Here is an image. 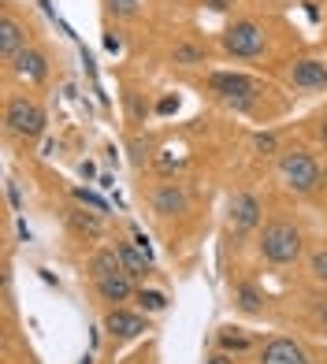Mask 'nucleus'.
<instances>
[{
	"label": "nucleus",
	"instance_id": "nucleus-1",
	"mask_svg": "<svg viewBox=\"0 0 327 364\" xmlns=\"http://www.w3.org/2000/svg\"><path fill=\"white\" fill-rule=\"evenodd\" d=\"M260 253L272 264H294L301 253V230L294 223H268L260 235Z\"/></svg>",
	"mask_w": 327,
	"mask_h": 364
},
{
	"label": "nucleus",
	"instance_id": "nucleus-2",
	"mask_svg": "<svg viewBox=\"0 0 327 364\" xmlns=\"http://www.w3.org/2000/svg\"><path fill=\"white\" fill-rule=\"evenodd\" d=\"M4 123H8L11 134H19V138H38L45 130V112L34 101H26V97H15L4 108Z\"/></svg>",
	"mask_w": 327,
	"mask_h": 364
},
{
	"label": "nucleus",
	"instance_id": "nucleus-3",
	"mask_svg": "<svg viewBox=\"0 0 327 364\" xmlns=\"http://www.w3.org/2000/svg\"><path fill=\"white\" fill-rule=\"evenodd\" d=\"M223 48L231 56H245V60L260 56L264 53V30H260L257 23H250V19H242V23L223 30Z\"/></svg>",
	"mask_w": 327,
	"mask_h": 364
},
{
	"label": "nucleus",
	"instance_id": "nucleus-4",
	"mask_svg": "<svg viewBox=\"0 0 327 364\" xmlns=\"http://www.w3.org/2000/svg\"><path fill=\"white\" fill-rule=\"evenodd\" d=\"M279 168H283V178H286L290 190L309 193V190L320 186V168H316V160L309 156V153H286L279 160Z\"/></svg>",
	"mask_w": 327,
	"mask_h": 364
},
{
	"label": "nucleus",
	"instance_id": "nucleus-5",
	"mask_svg": "<svg viewBox=\"0 0 327 364\" xmlns=\"http://www.w3.org/2000/svg\"><path fill=\"white\" fill-rule=\"evenodd\" d=\"M208 86L216 90L227 105H235V108H250L253 97H257V82L245 78V75H227V71H220V75L208 78Z\"/></svg>",
	"mask_w": 327,
	"mask_h": 364
},
{
	"label": "nucleus",
	"instance_id": "nucleus-6",
	"mask_svg": "<svg viewBox=\"0 0 327 364\" xmlns=\"http://www.w3.org/2000/svg\"><path fill=\"white\" fill-rule=\"evenodd\" d=\"M190 208V197L178 182H164V186L153 193V212L156 216H183Z\"/></svg>",
	"mask_w": 327,
	"mask_h": 364
},
{
	"label": "nucleus",
	"instance_id": "nucleus-7",
	"mask_svg": "<svg viewBox=\"0 0 327 364\" xmlns=\"http://www.w3.org/2000/svg\"><path fill=\"white\" fill-rule=\"evenodd\" d=\"M294 86L298 90H323L327 86V63L323 60H313V56H305V60H294Z\"/></svg>",
	"mask_w": 327,
	"mask_h": 364
},
{
	"label": "nucleus",
	"instance_id": "nucleus-8",
	"mask_svg": "<svg viewBox=\"0 0 327 364\" xmlns=\"http://www.w3.org/2000/svg\"><path fill=\"white\" fill-rule=\"evenodd\" d=\"M257 223H260V201L253 193H235L231 197V227L238 235H245V230H253Z\"/></svg>",
	"mask_w": 327,
	"mask_h": 364
},
{
	"label": "nucleus",
	"instance_id": "nucleus-9",
	"mask_svg": "<svg viewBox=\"0 0 327 364\" xmlns=\"http://www.w3.org/2000/svg\"><path fill=\"white\" fill-rule=\"evenodd\" d=\"M260 360L264 364H309L305 350L294 338H272L264 346V353H260Z\"/></svg>",
	"mask_w": 327,
	"mask_h": 364
},
{
	"label": "nucleus",
	"instance_id": "nucleus-10",
	"mask_svg": "<svg viewBox=\"0 0 327 364\" xmlns=\"http://www.w3.org/2000/svg\"><path fill=\"white\" fill-rule=\"evenodd\" d=\"M104 327H108L112 338H138L141 331H149L138 312H127V309H112L108 320H104Z\"/></svg>",
	"mask_w": 327,
	"mask_h": 364
},
{
	"label": "nucleus",
	"instance_id": "nucleus-11",
	"mask_svg": "<svg viewBox=\"0 0 327 364\" xmlns=\"http://www.w3.org/2000/svg\"><path fill=\"white\" fill-rule=\"evenodd\" d=\"M11 68L23 82H45L48 78V60L38 53V48H23V53L11 60Z\"/></svg>",
	"mask_w": 327,
	"mask_h": 364
},
{
	"label": "nucleus",
	"instance_id": "nucleus-12",
	"mask_svg": "<svg viewBox=\"0 0 327 364\" xmlns=\"http://www.w3.org/2000/svg\"><path fill=\"white\" fill-rule=\"evenodd\" d=\"M97 283V294L104 297V301H127L130 294H134V287H130V275L127 272H112V275H101V279H93Z\"/></svg>",
	"mask_w": 327,
	"mask_h": 364
},
{
	"label": "nucleus",
	"instance_id": "nucleus-13",
	"mask_svg": "<svg viewBox=\"0 0 327 364\" xmlns=\"http://www.w3.org/2000/svg\"><path fill=\"white\" fill-rule=\"evenodd\" d=\"M26 48V34H23V26L15 23V19H0V56H4L8 63L15 60Z\"/></svg>",
	"mask_w": 327,
	"mask_h": 364
},
{
	"label": "nucleus",
	"instance_id": "nucleus-14",
	"mask_svg": "<svg viewBox=\"0 0 327 364\" xmlns=\"http://www.w3.org/2000/svg\"><path fill=\"white\" fill-rule=\"evenodd\" d=\"M68 223L75 235H86V238H104V223H101V212H86V208H68Z\"/></svg>",
	"mask_w": 327,
	"mask_h": 364
},
{
	"label": "nucleus",
	"instance_id": "nucleus-15",
	"mask_svg": "<svg viewBox=\"0 0 327 364\" xmlns=\"http://www.w3.org/2000/svg\"><path fill=\"white\" fill-rule=\"evenodd\" d=\"M116 253H119V264H123V272L130 279H138V275H149V257H145L138 245H130V242H119L116 245Z\"/></svg>",
	"mask_w": 327,
	"mask_h": 364
},
{
	"label": "nucleus",
	"instance_id": "nucleus-16",
	"mask_svg": "<svg viewBox=\"0 0 327 364\" xmlns=\"http://www.w3.org/2000/svg\"><path fill=\"white\" fill-rule=\"evenodd\" d=\"M112 272H123L119 253H116V250H101V253H93V260H90V275H93V279H101V275H112Z\"/></svg>",
	"mask_w": 327,
	"mask_h": 364
},
{
	"label": "nucleus",
	"instance_id": "nucleus-17",
	"mask_svg": "<svg viewBox=\"0 0 327 364\" xmlns=\"http://www.w3.org/2000/svg\"><path fill=\"white\" fill-rule=\"evenodd\" d=\"M171 63H178V68H198V63H205V48L183 41V45L171 48Z\"/></svg>",
	"mask_w": 327,
	"mask_h": 364
},
{
	"label": "nucleus",
	"instance_id": "nucleus-18",
	"mask_svg": "<svg viewBox=\"0 0 327 364\" xmlns=\"http://www.w3.org/2000/svg\"><path fill=\"white\" fill-rule=\"evenodd\" d=\"M235 301H238V309H245V312H260V294H257V287H250V283H238V287H235Z\"/></svg>",
	"mask_w": 327,
	"mask_h": 364
},
{
	"label": "nucleus",
	"instance_id": "nucleus-19",
	"mask_svg": "<svg viewBox=\"0 0 327 364\" xmlns=\"http://www.w3.org/2000/svg\"><path fill=\"white\" fill-rule=\"evenodd\" d=\"M220 346L223 350H235V353H245L250 350V338H245L238 327H227V331H220Z\"/></svg>",
	"mask_w": 327,
	"mask_h": 364
},
{
	"label": "nucleus",
	"instance_id": "nucleus-20",
	"mask_svg": "<svg viewBox=\"0 0 327 364\" xmlns=\"http://www.w3.org/2000/svg\"><path fill=\"white\" fill-rule=\"evenodd\" d=\"M138 301L145 312H164L168 309V297H164L160 290H138Z\"/></svg>",
	"mask_w": 327,
	"mask_h": 364
},
{
	"label": "nucleus",
	"instance_id": "nucleus-21",
	"mask_svg": "<svg viewBox=\"0 0 327 364\" xmlns=\"http://www.w3.org/2000/svg\"><path fill=\"white\" fill-rule=\"evenodd\" d=\"M309 272H313L316 283L327 287V250H316V253H313V260H309Z\"/></svg>",
	"mask_w": 327,
	"mask_h": 364
},
{
	"label": "nucleus",
	"instance_id": "nucleus-22",
	"mask_svg": "<svg viewBox=\"0 0 327 364\" xmlns=\"http://www.w3.org/2000/svg\"><path fill=\"white\" fill-rule=\"evenodd\" d=\"M141 4H145V0H108V8L116 11V15H134Z\"/></svg>",
	"mask_w": 327,
	"mask_h": 364
},
{
	"label": "nucleus",
	"instance_id": "nucleus-23",
	"mask_svg": "<svg viewBox=\"0 0 327 364\" xmlns=\"http://www.w3.org/2000/svg\"><path fill=\"white\" fill-rule=\"evenodd\" d=\"M75 197H78L82 205H90V208H97V212H104V208H108V205L101 201V197H97V193H90V190H82V186H75Z\"/></svg>",
	"mask_w": 327,
	"mask_h": 364
},
{
	"label": "nucleus",
	"instance_id": "nucleus-24",
	"mask_svg": "<svg viewBox=\"0 0 327 364\" xmlns=\"http://www.w3.org/2000/svg\"><path fill=\"white\" fill-rule=\"evenodd\" d=\"M257 149L260 153H275V134H257Z\"/></svg>",
	"mask_w": 327,
	"mask_h": 364
},
{
	"label": "nucleus",
	"instance_id": "nucleus-25",
	"mask_svg": "<svg viewBox=\"0 0 327 364\" xmlns=\"http://www.w3.org/2000/svg\"><path fill=\"white\" fill-rule=\"evenodd\" d=\"M201 4L212 11H227V8H235V0H201Z\"/></svg>",
	"mask_w": 327,
	"mask_h": 364
},
{
	"label": "nucleus",
	"instance_id": "nucleus-26",
	"mask_svg": "<svg viewBox=\"0 0 327 364\" xmlns=\"http://www.w3.org/2000/svg\"><path fill=\"white\" fill-rule=\"evenodd\" d=\"M178 108V97H164V101L156 105V112H164V115H168V112H175Z\"/></svg>",
	"mask_w": 327,
	"mask_h": 364
},
{
	"label": "nucleus",
	"instance_id": "nucleus-27",
	"mask_svg": "<svg viewBox=\"0 0 327 364\" xmlns=\"http://www.w3.org/2000/svg\"><path fill=\"white\" fill-rule=\"evenodd\" d=\"M145 156H149V145H141V141H134V164H141Z\"/></svg>",
	"mask_w": 327,
	"mask_h": 364
},
{
	"label": "nucleus",
	"instance_id": "nucleus-28",
	"mask_svg": "<svg viewBox=\"0 0 327 364\" xmlns=\"http://www.w3.org/2000/svg\"><path fill=\"white\" fill-rule=\"evenodd\" d=\"M104 45H108V53H119V48H123V45H119V38H112V34L104 38Z\"/></svg>",
	"mask_w": 327,
	"mask_h": 364
},
{
	"label": "nucleus",
	"instance_id": "nucleus-29",
	"mask_svg": "<svg viewBox=\"0 0 327 364\" xmlns=\"http://www.w3.org/2000/svg\"><path fill=\"white\" fill-rule=\"evenodd\" d=\"M208 364H231V357H227V353H212Z\"/></svg>",
	"mask_w": 327,
	"mask_h": 364
},
{
	"label": "nucleus",
	"instance_id": "nucleus-30",
	"mask_svg": "<svg viewBox=\"0 0 327 364\" xmlns=\"http://www.w3.org/2000/svg\"><path fill=\"white\" fill-rule=\"evenodd\" d=\"M320 141H323V149H327V119L320 123Z\"/></svg>",
	"mask_w": 327,
	"mask_h": 364
},
{
	"label": "nucleus",
	"instance_id": "nucleus-31",
	"mask_svg": "<svg viewBox=\"0 0 327 364\" xmlns=\"http://www.w3.org/2000/svg\"><path fill=\"white\" fill-rule=\"evenodd\" d=\"M320 320H323V327H327V305L320 309Z\"/></svg>",
	"mask_w": 327,
	"mask_h": 364
}]
</instances>
